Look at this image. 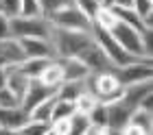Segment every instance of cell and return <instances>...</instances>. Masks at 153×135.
<instances>
[{
    "instance_id": "obj_1",
    "label": "cell",
    "mask_w": 153,
    "mask_h": 135,
    "mask_svg": "<svg viewBox=\"0 0 153 135\" xmlns=\"http://www.w3.org/2000/svg\"><path fill=\"white\" fill-rule=\"evenodd\" d=\"M51 44L55 48L57 59H81L83 52L94 44L92 31H64V28H53Z\"/></svg>"
},
{
    "instance_id": "obj_2",
    "label": "cell",
    "mask_w": 153,
    "mask_h": 135,
    "mask_svg": "<svg viewBox=\"0 0 153 135\" xmlns=\"http://www.w3.org/2000/svg\"><path fill=\"white\" fill-rule=\"evenodd\" d=\"M85 89L103 105L116 103L123 96V85L118 83L114 72H92L85 79Z\"/></svg>"
},
{
    "instance_id": "obj_3",
    "label": "cell",
    "mask_w": 153,
    "mask_h": 135,
    "mask_svg": "<svg viewBox=\"0 0 153 135\" xmlns=\"http://www.w3.org/2000/svg\"><path fill=\"white\" fill-rule=\"evenodd\" d=\"M11 37L24 39V37H42V39H51L53 24L48 22V18L37 15V18H11Z\"/></svg>"
},
{
    "instance_id": "obj_4",
    "label": "cell",
    "mask_w": 153,
    "mask_h": 135,
    "mask_svg": "<svg viewBox=\"0 0 153 135\" xmlns=\"http://www.w3.org/2000/svg\"><path fill=\"white\" fill-rule=\"evenodd\" d=\"M48 22L53 24V28H64V31H83V33L92 31V20H88L74 4H68L64 9L51 13Z\"/></svg>"
},
{
    "instance_id": "obj_5",
    "label": "cell",
    "mask_w": 153,
    "mask_h": 135,
    "mask_svg": "<svg viewBox=\"0 0 153 135\" xmlns=\"http://www.w3.org/2000/svg\"><path fill=\"white\" fill-rule=\"evenodd\" d=\"M114 76L118 79V83H120L123 87H127V85H138V83H144V81H153V68H151V61H136V63H129V66L116 68Z\"/></svg>"
},
{
    "instance_id": "obj_6",
    "label": "cell",
    "mask_w": 153,
    "mask_h": 135,
    "mask_svg": "<svg viewBox=\"0 0 153 135\" xmlns=\"http://www.w3.org/2000/svg\"><path fill=\"white\" fill-rule=\"evenodd\" d=\"M57 94V89L48 87V85H44L42 81L37 79H29V85H26V91L22 96V100H20V107H22L24 111H31L33 107H37L39 103L48 100L51 96Z\"/></svg>"
},
{
    "instance_id": "obj_7",
    "label": "cell",
    "mask_w": 153,
    "mask_h": 135,
    "mask_svg": "<svg viewBox=\"0 0 153 135\" xmlns=\"http://www.w3.org/2000/svg\"><path fill=\"white\" fill-rule=\"evenodd\" d=\"M22 50L26 55V59H57L55 48L51 44V39H42V37H24L18 39Z\"/></svg>"
},
{
    "instance_id": "obj_8",
    "label": "cell",
    "mask_w": 153,
    "mask_h": 135,
    "mask_svg": "<svg viewBox=\"0 0 153 135\" xmlns=\"http://www.w3.org/2000/svg\"><path fill=\"white\" fill-rule=\"evenodd\" d=\"M26 59V55L16 37L0 41V68H18Z\"/></svg>"
},
{
    "instance_id": "obj_9",
    "label": "cell",
    "mask_w": 153,
    "mask_h": 135,
    "mask_svg": "<svg viewBox=\"0 0 153 135\" xmlns=\"http://www.w3.org/2000/svg\"><path fill=\"white\" fill-rule=\"evenodd\" d=\"M105 111H107V126H109V129L120 131L123 126L129 124V118H131V113H134L136 109H131L127 103H123L120 98H118L116 103L105 105Z\"/></svg>"
},
{
    "instance_id": "obj_10",
    "label": "cell",
    "mask_w": 153,
    "mask_h": 135,
    "mask_svg": "<svg viewBox=\"0 0 153 135\" xmlns=\"http://www.w3.org/2000/svg\"><path fill=\"white\" fill-rule=\"evenodd\" d=\"M26 122H29V111H24L22 107L0 109V126H4V129L20 131Z\"/></svg>"
},
{
    "instance_id": "obj_11",
    "label": "cell",
    "mask_w": 153,
    "mask_h": 135,
    "mask_svg": "<svg viewBox=\"0 0 153 135\" xmlns=\"http://www.w3.org/2000/svg\"><path fill=\"white\" fill-rule=\"evenodd\" d=\"M61 66V72H64V81H85L90 74L88 66L79 59H57Z\"/></svg>"
},
{
    "instance_id": "obj_12",
    "label": "cell",
    "mask_w": 153,
    "mask_h": 135,
    "mask_svg": "<svg viewBox=\"0 0 153 135\" xmlns=\"http://www.w3.org/2000/svg\"><path fill=\"white\" fill-rule=\"evenodd\" d=\"M26 85H29V76H24L22 70L20 68H7V89H9L18 100H22V96L26 91Z\"/></svg>"
},
{
    "instance_id": "obj_13",
    "label": "cell",
    "mask_w": 153,
    "mask_h": 135,
    "mask_svg": "<svg viewBox=\"0 0 153 135\" xmlns=\"http://www.w3.org/2000/svg\"><path fill=\"white\" fill-rule=\"evenodd\" d=\"M37 81H42L44 85H48V87H53V89H57L59 85L64 83V72H61L59 61H57V59H53L44 70H42V74L37 76Z\"/></svg>"
},
{
    "instance_id": "obj_14",
    "label": "cell",
    "mask_w": 153,
    "mask_h": 135,
    "mask_svg": "<svg viewBox=\"0 0 153 135\" xmlns=\"http://www.w3.org/2000/svg\"><path fill=\"white\" fill-rule=\"evenodd\" d=\"M83 91H85V81H64L57 87V98L74 103L76 96L83 94Z\"/></svg>"
},
{
    "instance_id": "obj_15",
    "label": "cell",
    "mask_w": 153,
    "mask_h": 135,
    "mask_svg": "<svg viewBox=\"0 0 153 135\" xmlns=\"http://www.w3.org/2000/svg\"><path fill=\"white\" fill-rule=\"evenodd\" d=\"M55 100H57V94L51 96V98H48V100H44V103H39L37 107H33V109L29 111V118H31V120H37V122H48V124H51Z\"/></svg>"
},
{
    "instance_id": "obj_16",
    "label": "cell",
    "mask_w": 153,
    "mask_h": 135,
    "mask_svg": "<svg viewBox=\"0 0 153 135\" xmlns=\"http://www.w3.org/2000/svg\"><path fill=\"white\" fill-rule=\"evenodd\" d=\"M51 61L53 59H24L18 68L22 70L24 76H29V79H37V76L42 74V70H44Z\"/></svg>"
},
{
    "instance_id": "obj_17",
    "label": "cell",
    "mask_w": 153,
    "mask_h": 135,
    "mask_svg": "<svg viewBox=\"0 0 153 135\" xmlns=\"http://www.w3.org/2000/svg\"><path fill=\"white\" fill-rule=\"evenodd\" d=\"M74 113H76L74 103L57 98V100H55V107H53V120H51V122H55V120H70Z\"/></svg>"
},
{
    "instance_id": "obj_18",
    "label": "cell",
    "mask_w": 153,
    "mask_h": 135,
    "mask_svg": "<svg viewBox=\"0 0 153 135\" xmlns=\"http://www.w3.org/2000/svg\"><path fill=\"white\" fill-rule=\"evenodd\" d=\"M96 105H99V100H96V98L85 89L83 94L76 96V100H74V109H76V113H83V116H88V113L92 111Z\"/></svg>"
},
{
    "instance_id": "obj_19",
    "label": "cell",
    "mask_w": 153,
    "mask_h": 135,
    "mask_svg": "<svg viewBox=\"0 0 153 135\" xmlns=\"http://www.w3.org/2000/svg\"><path fill=\"white\" fill-rule=\"evenodd\" d=\"M129 124H134V126H138V129L151 133V126H153V122H151V111L136 109L134 113H131V118H129Z\"/></svg>"
},
{
    "instance_id": "obj_20",
    "label": "cell",
    "mask_w": 153,
    "mask_h": 135,
    "mask_svg": "<svg viewBox=\"0 0 153 135\" xmlns=\"http://www.w3.org/2000/svg\"><path fill=\"white\" fill-rule=\"evenodd\" d=\"M131 9L136 11V15L144 20L149 26H151V15H153V0H134Z\"/></svg>"
},
{
    "instance_id": "obj_21",
    "label": "cell",
    "mask_w": 153,
    "mask_h": 135,
    "mask_svg": "<svg viewBox=\"0 0 153 135\" xmlns=\"http://www.w3.org/2000/svg\"><path fill=\"white\" fill-rule=\"evenodd\" d=\"M72 4H74L76 9H79L83 15L88 18V20H94V15L99 13V9L103 7L99 0H72Z\"/></svg>"
},
{
    "instance_id": "obj_22",
    "label": "cell",
    "mask_w": 153,
    "mask_h": 135,
    "mask_svg": "<svg viewBox=\"0 0 153 135\" xmlns=\"http://www.w3.org/2000/svg\"><path fill=\"white\" fill-rule=\"evenodd\" d=\"M88 120H90V124H94V126H101V129H107V111H105V105L99 103L96 107L88 113Z\"/></svg>"
},
{
    "instance_id": "obj_23",
    "label": "cell",
    "mask_w": 153,
    "mask_h": 135,
    "mask_svg": "<svg viewBox=\"0 0 153 135\" xmlns=\"http://www.w3.org/2000/svg\"><path fill=\"white\" fill-rule=\"evenodd\" d=\"M37 4L42 9V15L48 18L51 13L64 9V7H68V4H72V0H37Z\"/></svg>"
},
{
    "instance_id": "obj_24",
    "label": "cell",
    "mask_w": 153,
    "mask_h": 135,
    "mask_svg": "<svg viewBox=\"0 0 153 135\" xmlns=\"http://www.w3.org/2000/svg\"><path fill=\"white\" fill-rule=\"evenodd\" d=\"M48 129H51V124H48V122H37V120H31L29 118V122L20 129V135H44Z\"/></svg>"
},
{
    "instance_id": "obj_25",
    "label": "cell",
    "mask_w": 153,
    "mask_h": 135,
    "mask_svg": "<svg viewBox=\"0 0 153 135\" xmlns=\"http://www.w3.org/2000/svg\"><path fill=\"white\" fill-rule=\"evenodd\" d=\"M0 7H2V15L7 18H18L20 15V7H22V0H0Z\"/></svg>"
},
{
    "instance_id": "obj_26",
    "label": "cell",
    "mask_w": 153,
    "mask_h": 135,
    "mask_svg": "<svg viewBox=\"0 0 153 135\" xmlns=\"http://www.w3.org/2000/svg\"><path fill=\"white\" fill-rule=\"evenodd\" d=\"M20 15L22 18H37V15H42V9H39L37 0H22Z\"/></svg>"
},
{
    "instance_id": "obj_27",
    "label": "cell",
    "mask_w": 153,
    "mask_h": 135,
    "mask_svg": "<svg viewBox=\"0 0 153 135\" xmlns=\"http://www.w3.org/2000/svg\"><path fill=\"white\" fill-rule=\"evenodd\" d=\"M9 107H20V100L7 87H2L0 89V109H9Z\"/></svg>"
},
{
    "instance_id": "obj_28",
    "label": "cell",
    "mask_w": 153,
    "mask_h": 135,
    "mask_svg": "<svg viewBox=\"0 0 153 135\" xmlns=\"http://www.w3.org/2000/svg\"><path fill=\"white\" fill-rule=\"evenodd\" d=\"M51 129L57 135H68L70 133V120H55V122H51Z\"/></svg>"
},
{
    "instance_id": "obj_29",
    "label": "cell",
    "mask_w": 153,
    "mask_h": 135,
    "mask_svg": "<svg viewBox=\"0 0 153 135\" xmlns=\"http://www.w3.org/2000/svg\"><path fill=\"white\" fill-rule=\"evenodd\" d=\"M11 37V24H9V18L0 13V41L2 39H9Z\"/></svg>"
},
{
    "instance_id": "obj_30",
    "label": "cell",
    "mask_w": 153,
    "mask_h": 135,
    "mask_svg": "<svg viewBox=\"0 0 153 135\" xmlns=\"http://www.w3.org/2000/svg\"><path fill=\"white\" fill-rule=\"evenodd\" d=\"M120 135H151V133L138 129V126H134V124H127V126H123V129H120Z\"/></svg>"
},
{
    "instance_id": "obj_31",
    "label": "cell",
    "mask_w": 153,
    "mask_h": 135,
    "mask_svg": "<svg viewBox=\"0 0 153 135\" xmlns=\"http://www.w3.org/2000/svg\"><path fill=\"white\" fill-rule=\"evenodd\" d=\"M105 133V129H101V126H94V124H90L88 129H85V133L83 135H103Z\"/></svg>"
},
{
    "instance_id": "obj_32",
    "label": "cell",
    "mask_w": 153,
    "mask_h": 135,
    "mask_svg": "<svg viewBox=\"0 0 153 135\" xmlns=\"http://www.w3.org/2000/svg\"><path fill=\"white\" fill-rule=\"evenodd\" d=\"M7 87V68H0V89Z\"/></svg>"
},
{
    "instance_id": "obj_33",
    "label": "cell",
    "mask_w": 153,
    "mask_h": 135,
    "mask_svg": "<svg viewBox=\"0 0 153 135\" xmlns=\"http://www.w3.org/2000/svg\"><path fill=\"white\" fill-rule=\"evenodd\" d=\"M0 135H20V131H13V129H4V126H0Z\"/></svg>"
},
{
    "instance_id": "obj_34",
    "label": "cell",
    "mask_w": 153,
    "mask_h": 135,
    "mask_svg": "<svg viewBox=\"0 0 153 135\" xmlns=\"http://www.w3.org/2000/svg\"><path fill=\"white\" fill-rule=\"evenodd\" d=\"M103 135H120V131H116V129H109V126H107V129H105V133H103Z\"/></svg>"
},
{
    "instance_id": "obj_35",
    "label": "cell",
    "mask_w": 153,
    "mask_h": 135,
    "mask_svg": "<svg viewBox=\"0 0 153 135\" xmlns=\"http://www.w3.org/2000/svg\"><path fill=\"white\" fill-rule=\"evenodd\" d=\"M44 135H57V133H55V131H53V129H48V131H46V133H44Z\"/></svg>"
},
{
    "instance_id": "obj_36",
    "label": "cell",
    "mask_w": 153,
    "mask_h": 135,
    "mask_svg": "<svg viewBox=\"0 0 153 135\" xmlns=\"http://www.w3.org/2000/svg\"><path fill=\"white\" fill-rule=\"evenodd\" d=\"M0 13H2V7H0Z\"/></svg>"
},
{
    "instance_id": "obj_37",
    "label": "cell",
    "mask_w": 153,
    "mask_h": 135,
    "mask_svg": "<svg viewBox=\"0 0 153 135\" xmlns=\"http://www.w3.org/2000/svg\"><path fill=\"white\" fill-rule=\"evenodd\" d=\"M99 2H101V4H103V0H99Z\"/></svg>"
}]
</instances>
